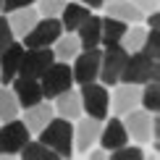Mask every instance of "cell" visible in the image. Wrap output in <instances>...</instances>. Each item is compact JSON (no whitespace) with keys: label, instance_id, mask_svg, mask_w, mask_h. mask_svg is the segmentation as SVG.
I'll return each instance as SVG.
<instances>
[{"label":"cell","instance_id":"35","mask_svg":"<svg viewBox=\"0 0 160 160\" xmlns=\"http://www.w3.org/2000/svg\"><path fill=\"white\" fill-rule=\"evenodd\" d=\"M76 3L87 5V8H102V5H105V0H76Z\"/></svg>","mask_w":160,"mask_h":160},{"label":"cell","instance_id":"31","mask_svg":"<svg viewBox=\"0 0 160 160\" xmlns=\"http://www.w3.org/2000/svg\"><path fill=\"white\" fill-rule=\"evenodd\" d=\"M13 42V32H11V24L5 16H0V52H3L8 45Z\"/></svg>","mask_w":160,"mask_h":160},{"label":"cell","instance_id":"3","mask_svg":"<svg viewBox=\"0 0 160 160\" xmlns=\"http://www.w3.org/2000/svg\"><path fill=\"white\" fill-rule=\"evenodd\" d=\"M102 58H100V74L97 79H102L105 87H116L121 82V71H123V63L129 58V52L123 50L121 42H113V45H102Z\"/></svg>","mask_w":160,"mask_h":160},{"label":"cell","instance_id":"37","mask_svg":"<svg viewBox=\"0 0 160 160\" xmlns=\"http://www.w3.org/2000/svg\"><path fill=\"white\" fill-rule=\"evenodd\" d=\"M105 3H118V0H105Z\"/></svg>","mask_w":160,"mask_h":160},{"label":"cell","instance_id":"7","mask_svg":"<svg viewBox=\"0 0 160 160\" xmlns=\"http://www.w3.org/2000/svg\"><path fill=\"white\" fill-rule=\"evenodd\" d=\"M52 63H55V52L50 48H26L21 55V63H18V76L39 79Z\"/></svg>","mask_w":160,"mask_h":160},{"label":"cell","instance_id":"27","mask_svg":"<svg viewBox=\"0 0 160 160\" xmlns=\"http://www.w3.org/2000/svg\"><path fill=\"white\" fill-rule=\"evenodd\" d=\"M144 34H147V29H144L142 24L129 26V29L123 32V37H121L123 50L126 52H139V50H142V42H144Z\"/></svg>","mask_w":160,"mask_h":160},{"label":"cell","instance_id":"26","mask_svg":"<svg viewBox=\"0 0 160 160\" xmlns=\"http://www.w3.org/2000/svg\"><path fill=\"white\" fill-rule=\"evenodd\" d=\"M139 105H142L147 113H158V110H160V87H158V79L142 84V97H139Z\"/></svg>","mask_w":160,"mask_h":160},{"label":"cell","instance_id":"24","mask_svg":"<svg viewBox=\"0 0 160 160\" xmlns=\"http://www.w3.org/2000/svg\"><path fill=\"white\" fill-rule=\"evenodd\" d=\"M18 155H21L24 160H55L58 152L52 150V147H48L45 142H39V139H37V142H32V139H29V142L18 150Z\"/></svg>","mask_w":160,"mask_h":160},{"label":"cell","instance_id":"33","mask_svg":"<svg viewBox=\"0 0 160 160\" xmlns=\"http://www.w3.org/2000/svg\"><path fill=\"white\" fill-rule=\"evenodd\" d=\"M131 3H134L142 13H152V11L160 8V0H131Z\"/></svg>","mask_w":160,"mask_h":160},{"label":"cell","instance_id":"20","mask_svg":"<svg viewBox=\"0 0 160 160\" xmlns=\"http://www.w3.org/2000/svg\"><path fill=\"white\" fill-rule=\"evenodd\" d=\"M102 8H105V16H116V18H121V21H126V24H139V21H144V13L139 11L131 0L105 3Z\"/></svg>","mask_w":160,"mask_h":160},{"label":"cell","instance_id":"32","mask_svg":"<svg viewBox=\"0 0 160 160\" xmlns=\"http://www.w3.org/2000/svg\"><path fill=\"white\" fill-rule=\"evenodd\" d=\"M37 0H3V13H11L16 8H26V5H34Z\"/></svg>","mask_w":160,"mask_h":160},{"label":"cell","instance_id":"36","mask_svg":"<svg viewBox=\"0 0 160 160\" xmlns=\"http://www.w3.org/2000/svg\"><path fill=\"white\" fill-rule=\"evenodd\" d=\"M87 152H89V150H87ZM89 158H95V160H102V158H108V150H105V147H100V150H92V152H89Z\"/></svg>","mask_w":160,"mask_h":160},{"label":"cell","instance_id":"19","mask_svg":"<svg viewBox=\"0 0 160 160\" xmlns=\"http://www.w3.org/2000/svg\"><path fill=\"white\" fill-rule=\"evenodd\" d=\"M5 18H8V24H11L13 37H24L26 32L37 24L39 13H37L34 5H26V8H16V11H11V13H5Z\"/></svg>","mask_w":160,"mask_h":160},{"label":"cell","instance_id":"9","mask_svg":"<svg viewBox=\"0 0 160 160\" xmlns=\"http://www.w3.org/2000/svg\"><path fill=\"white\" fill-rule=\"evenodd\" d=\"M100 58H102V50H100V48L79 50L76 55H74V66H71L74 82H79V84L95 82L97 74H100Z\"/></svg>","mask_w":160,"mask_h":160},{"label":"cell","instance_id":"17","mask_svg":"<svg viewBox=\"0 0 160 160\" xmlns=\"http://www.w3.org/2000/svg\"><path fill=\"white\" fill-rule=\"evenodd\" d=\"M100 34H102V18L100 16H87L76 29V37H79V48L82 50H89V48H100Z\"/></svg>","mask_w":160,"mask_h":160},{"label":"cell","instance_id":"5","mask_svg":"<svg viewBox=\"0 0 160 160\" xmlns=\"http://www.w3.org/2000/svg\"><path fill=\"white\" fill-rule=\"evenodd\" d=\"M79 97H82V110L87 116L105 121V116H108V110H110V95H108V89H105V84L87 82V84H82Z\"/></svg>","mask_w":160,"mask_h":160},{"label":"cell","instance_id":"16","mask_svg":"<svg viewBox=\"0 0 160 160\" xmlns=\"http://www.w3.org/2000/svg\"><path fill=\"white\" fill-rule=\"evenodd\" d=\"M55 116V110H52V105L50 102H42L39 100L37 105H29V108H24V126L29 129V134H37L39 129H45L48 126V121Z\"/></svg>","mask_w":160,"mask_h":160},{"label":"cell","instance_id":"8","mask_svg":"<svg viewBox=\"0 0 160 160\" xmlns=\"http://www.w3.org/2000/svg\"><path fill=\"white\" fill-rule=\"evenodd\" d=\"M29 139H32V134L24 126V121H18V118L3 121V126H0V155H18V150Z\"/></svg>","mask_w":160,"mask_h":160},{"label":"cell","instance_id":"34","mask_svg":"<svg viewBox=\"0 0 160 160\" xmlns=\"http://www.w3.org/2000/svg\"><path fill=\"white\" fill-rule=\"evenodd\" d=\"M144 18H147V26H150V29H158V26H160V16H158V11L147 13Z\"/></svg>","mask_w":160,"mask_h":160},{"label":"cell","instance_id":"14","mask_svg":"<svg viewBox=\"0 0 160 160\" xmlns=\"http://www.w3.org/2000/svg\"><path fill=\"white\" fill-rule=\"evenodd\" d=\"M21 55H24V48L13 39V42L0 52V84H11L13 76L18 74V63H21Z\"/></svg>","mask_w":160,"mask_h":160},{"label":"cell","instance_id":"11","mask_svg":"<svg viewBox=\"0 0 160 160\" xmlns=\"http://www.w3.org/2000/svg\"><path fill=\"white\" fill-rule=\"evenodd\" d=\"M139 97H142V87L139 84H126V82H118L116 92H113V100H110V108L118 118L126 116L129 110L139 108Z\"/></svg>","mask_w":160,"mask_h":160},{"label":"cell","instance_id":"22","mask_svg":"<svg viewBox=\"0 0 160 160\" xmlns=\"http://www.w3.org/2000/svg\"><path fill=\"white\" fill-rule=\"evenodd\" d=\"M129 29V24L121 21L116 16H105L102 18V34H100V45H113V42H121L123 32Z\"/></svg>","mask_w":160,"mask_h":160},{"label":"cell","instance_id":"28","mask_svg":"<svg viewBox=\"0 0 160 160\" xmlns=\"http://www.w3.org/2000/svg\"><path fill=\"white\" fill-rule=\"evenodd\" d=\"M110 158L113 160H142L144 158V147H142V144L126 142V144H121V147L110 150Z\"/></svg>","mask_w":160,"mask_h":160},{"label":"cell","instance_id":"10","mask_svg":"<svg viewBox=\"0 0 160 160\" xmlns=\"http://www.w3.org/2000/svg\"><path fill=\"white\" fill-rule=\"evenodd\" d=\"M121 118H123V126H126V134H129V142H134V144L150 142V113L142 105L129 110Z\"/></svg>","mask_w":160,"mask_h":160},{"label":"cell","instance_id":"4","mask_svg":"<svg viewBox=\"0 0 160 160\" xmlns=\"http://www.w3.org/2000/svg\"><path fill=\"white\" fill-rule=\"evenodd\" d=\"M63 34V24L58 16H42L37 18V24L21 37L26 48H52L58 37Z\"/></svg>","mask_w":160,"mask_h":160},{"label":"cell","instance_id":"6","mask_svg":"<svg viewBox=\"0 0 160 160\" xmlns=\"http://www.w3.org/2000/svg\"><path fill=\"white\" fill-rule=\"evenodd\" d=\"M39 84H42V95L48 97V100H52L55 95H61V92H66V89H71V84H74L71 66L66 63V61L52 63L50 68L39 76Z\"/></svg>","mask_w":160,"mask_h":160},{"label":"cell","instance_id":"25","mask_svg":"<svg viewBox=\"0 0 160 160\" xmlns=\"http://www.w3.org/2000/svg\"><path fill=\"white\" fill-rule=\"evenodd\" d=\"M18 110H21V105H18L13 89H8L5 84H0V121H13V118H18Z\"/></svg>","mask_w":160,"mask_h":160},{"label":"cell","instance_id":"29","mask_svg":"<svg viewBox=\"0 0 160 160\" xmlns=\"http://www.w3.org/2000/svg\"><path fill=\"white\" fill-rule=\"evenodd\" d=\"M139 52H144L147 58L158 61V55H160V34H158V29H147L144 42H142V50H139Z\"/></svg>","mask_w":160,"mask_h":160},{"label":"cell","instance_id":"13","mask_svg":"<svg viewBox=\"0 0 160 160\" xmlns=\"http://www.w3.org/2000/svg\"><path fill=\"white\" fill-rule=\"evenodd\" d=\"M11 84H13V95H16L21 108H29V105H37L39 100H45L39 79H29V76H18L16 74Z\"/></svg>","mask_w":160,"mask_h":160},{"label":"cell","instance_id":"2","mask_svg":"<svg viewBox=\"0 0 160 160\" xmlns=\"http://www.w3.org/2000/svg\"><path fill=\"white\" fill-rule=\"evenodd\" d=\"M152 79H160V66L158 61L147 58L144 52H129L123 63V71H121V82L126 84H147Z\"/></svg>","mask_w":160,"mask_h":160},{"label":"cell","instance_id":"18","mask_svg":"<svg viewBox=\"0 0 160 160\" xmlns=\"http://www.w3.org/2000/svg\"><path fill=\"white\" fill-rule=\"evenodd\" d=\"M52 100H55V102H52V110H55L61 118L76 121V118L84 113L82 110V97H79V92H74V89H66V92H61V95H55Z\"/></svg>","mask_w":160,"mask_h":160},{"label":"cell","instance_id":"1","mask_svg":"<svg viewBox=\"0 0 160 160\" xmlns=\"http://www.w3.org/2000/svg\"><path fill=\"white\" fill-rule=\"evenodd\" d=\"M37 139L45 142L48 147H52L58 152V158H71L74 155V126H71L68 118H61V116H52L45 129L37 131Z\"/></svg>","mask_w":160,"mask_h":160},{"label":"cell","instance_id":"15","mask_svg":"<svg viewBox=\"0 0 160 160\" xmlns=\"http://www.w3.org/2000/svg\"><path fill=\"white\" fill-rule=\"evenodd\" d=\"M100 147H105V150H116V147H121V144H126L129 142V134H126V126H123V121L121 118H108V123L100 129Z\"/></svg>","mask_w":160,"mask_h":160},{"label":"cell","instance_id":"21","mask_svg":"<svg viewBox=\"0 0 160 160\" xmlns=\"http://www.w3.org/2000/svg\"><path fill=\"white\" fill-rule=\"evenodd\" d=\"M89 16V8L82 3H66L63 5V11H61V24H63V32H76L79 29V24L84 21V18Z\"/></svg>","mask_w":160,"mask_h":160},{"label":"cell","instance_id":"23","mask_svg":"<svg viewBox=\"0 0 160 160\" xmlns=\"http://www.w3.org/2000/svg\"><path fill=\"white\" fill-rule=\"evenodd\" d=\"M79 50H82V48H79V37H74V34H61L55 42H52L55 58H58V61H66V63L74 61V55Z\"/></svg>","mask_w":160,"mask_h":160},{"label":"cell","instance_id":"38","mask_svg":"<svg viewBox=\"0 0 160 160\" xmlns=\"http://www.w3.org/2000/svg\"><path fill=\"white\" fill-rule=\"evenodd\" d=\"M0 13H3V0H0Z\"/></svg>","mask_w":160,"mask_h":160},{"label":"cell","instance_id":"30","mask_svg":"<svg viewBox=\"0 0 160 160\" xmlns=\"http://www.w3.org/2000/svg\"><path fill=\"white\" fill-rule=\"evenodd\" d=\"M68 3V0H37V13L39 16H61L63 5Z\"/></svg>","mask_w":160,"mask_h":160},{"label":"cell","instance_id":"12","mask_svg":"<svg viewBox=\"0 0 160 160\" xmlns=\"http://www.w3.org/2000/svg\"><path fill=\"white\" fill-rule=\"evenodd\" d=\"M76 121H79V123L74 126V147L84 155V152H87V150H89L92 144H95L97 139H100V129H102V121H100V118H92V116H87V118L79 116Z\"/></svg>","mask_w":160,"mask_h":160}]
</instances>
